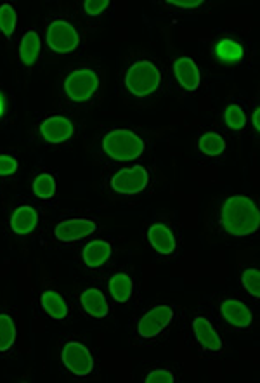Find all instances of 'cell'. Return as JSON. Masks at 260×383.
I'll return each mask as SVG.
<instances>
[{"instance_id":"cell-5","label":"cell","mask_w":260,"mask_h":383,"mask_svg":"<svg viewBox=\"0 0 260 383\" xmlns=\"http://www.w3.org/2000/svg\"><path fill=\"white\" fill-rule=\"evenodd\" d=\"M45 40H47L49 47L58 54H68V52L75 51L78 47V32L71 23L64 21V19H58L49 25L47 33H45Z\"/></svg>"},{"instance_id":"cell-14","label":"cell","mask_w":260,"mask_h":383,"mask_svg":"<svg viewBox=\"0 0 260 383\" xmlns=\"http://www.w3.org/2000/svg\"><path fill=\"white\" fill-rule=\"evenodd\" d=\"M194 336L200 342V345H203L205 349L213 352H219L222 349V340L217 335L215 328L212 326V323L206 321L205 318H196L193 321Z\"/></svg>"},{"instance_id":"cell-31","label":"cell","mask_w":260,"mask_h":383,"mask_svg":"<svg viewBox=\"0 0 260 383\" xmlns=\"http://www.w3.org/2000/svg\"><path fill=\"white\" fill-rule=\"evenodd\" d=\"M169 4L176 5V8H180V9H196L200 8L203 2L202 0H180V2H177V0H170Z\"/></svg>"},{"instance_id":"cell-21","label":"cell","mask_w":260,"mask_h":383,"mask_svg":"<svg viewBox=\"0 0 260 383\" xmlns=\"http://www.w3.org/2000/svg\"><path fill=\"white\" fill-rule=\"evenodd\" d=\"M40 303L45 312H47L52 319H56V321H61V319H64L68 316V305L59 293L49 290V292H45L44 295H42Z\"/></svg>"},{"instance_id":"cell-17","label":"cell","mask_w":260,"mask_h":383,"mask_svg":"<svg viewBox=\"0 0 260 383\" xmlns=\"http://www.w3.org/2000/svg\"><path fill=\"white\" fill-rule=\"evenodd\" d=\"M38 224V213L32 207H19L11 217V229L19 236L32 233Z\"/></svg>"},{"instance_id":"cell-20","label":"cell","mask_w":260,"mask_h":383,"mask_svg":"<svg viewBox=\"0 0 260 383\" xmlns=\"http://www.w3.org/2000/svg\"><path fill=\"white\" fill-rule=\"evenodd\" d=\"M38 54H40V37H38V33H25L21 45H19V59H21V62L26 66L35 65L38 59Z\"/></svg>"},{"instance_id":"cell-7","label":"cell","mask_w":260,"mask_h":383,"mask_svg":"<svg viewBox=\"0 0 260 383\" xmlns=\"http://www.w3.org/2000/svg\"><path fill=\"white\" fill-rule=\"evenodd\" d=\"M62 364L67 366L73 375L87 376L94 369V359L88 349L80 342H68L61 352Z\"/></svg>"},{"instance_id":"cell-15","label":"cell","mask_w":260,"mask_h":383,"mask_svg":"<svg viewBox=\"0 0 260 383\" xmlns=\"http://www.w3.org/2000/svg\"><path fill=\"white\" fill-rule=\"evenodd\" d=\"M110 257H111V245L108 243V241H103V240L91 241V243L84 248V252H82V259H84L85 266L92 267V269L104 266V264L110 260Z\"/></svg>"},{"instance_id":"cell-8","label":"cell","mask_w":260,"mask_h":383,"mask_svg":"<svg viewBox=\"0 0 260 383\" xmlns=\"http://www.w3.org/2000/svg\"><path fill=\"white\" fill-rule=\"evenodd\" d=\"M172 318V307L158 305L141 318L139 325H137V332H139V335L143 336V338H153V336L160 335V333L170 325Z\"/></svg>"},{"instance_id":"cell-13","label":"cell","mask_w":260,"mask_h":383,"mask_svg":"<svg viewBox=\"0 0 260 383\" xmlns=\"http://www.w3.org/2000/svg\"><path fill=\"white\" fill-rule=\"evenodd\" d=\"M147 240H150L151 246L161 255H170L176 250V237H174L172 231L163 224H153L147 229Z\"/></svg>"},{"instance_id":"cell-25","label":"cell","mask_w":260,"mask_h":383,"mask_svg":"<svg viewBox=\"0 0 260 383\" xmlns=\"http://www.w3.org/2000/svg\"><path fill=\"white\" fill-rule=\"evenodd\" d=\"M16 25H18V14L11 4L0 5V32L4 33L5 37H11L14 33Z\"/></svg>"},{"instance_id":"cell-28","label":"cell","mask_w":260,"mask_h":383,"mask_svg":"<svg viewBox=\"0 0 260 383\" xmlns=\"http://www.w3.org/2000/svg\"><path fill=\"white\" fill-rule=\"evenodd\" d=\"M174 375L169 369H154L146 376L147 383H174Z\"/></svg>"},{"instance_id":"cell-2","label":"cell","mask_w":260,"mask_h":383,"mask_svg":"<svg viewBox=\"0 0 260 383\" xmlns=\"http://www.w3.org/2000/svg\"><path fill=\"white\" fill-rule=\"evenodd\" d=\"M103 150L113 160L132 161L144 153V141L136 132L118 128L104 135Z\"/></svg>"},{"instance_id":"cell-6","label":"cell","mask_w":260,"mask_h":383,"mask_svg":"<svg viewBox=\"0 0 260 383\" xmlns=\"http://www.w3.org/2000/svg\"><path fill=\"white\" fill-rule=\"evenodd\" d=\"M147 181H150V176H147L146 168L136 165L132 168L118 170L111 179V187H113L115 193L137 194L146 189Z\"/></svg>"},{"instance_id":"cell-18","label":"cell","mask_w":260,"mask_h":383,"mask_svg":"<svg viewBox=\"0 0 260 383\" xmlns=\"http://www.w3.org/2000/svg\"><path fill=\"white\" fill-rule=\"evenodd\" d=\"M213 52H215L217 59L226 65H236L243 59L245 56V49L239 42L231 40V38H224V40H219L213 47Z\"/></svg>"},{"instance_id":"cell-10","label":"cell","mask_w":260,"mask_h":383,"mask_svg":"<svg viewBox=\"0 0 260 383\" xmlns=\"http://www.w3.org/2000/svg\"><path fill=\"white\" fill-rule=\"evenodd\" d=\"M95 231V224L92 220L87 219H70V220H62L56 226L54 234L59 241H77L82 237L91 236Z\"/></svg>"},{"instance_id":"cell-29","label":"cell","mask_w":260,"mask_h":383,"mask_svg":"<svg viewBox=\"0 0 260 383\" xmlns=\"http://www.w3.org/2000/svg\"><path fill=\"white\" fill-rule=\"evenodd\" d=\"M18 170V161L8 154H0V176H12Z\"/></svg>"},{"instance_id":"cell-16","label":"cell","mask_w":260,"mask_h":383,"mask_svg":"<svg viewBox=\"0 0 260 383\" xmlns=\"http://www.w3.org/2000/svg\"><path fill=\"white\" fill-rule=\"evenodd\" d=\"M80 303L84 307V310L92 318H106L108 316V302L106 297L95 288L85 290L80 295Z\"/></svg>"},{"instance_id":"cell-30","label":"cell","mask_w":260,"mask_h":383,"mask_svg":"<svg viewBox=\"0 0 260 383\" xmlns=\"http://www.w3.org/2000/svg\"><path fill=\"white\" fill-rule=\"evenodd\" d=\"M108 5H110V2H106V0H87V2H84V9L88 16H99Z\"/></svg>"},{"instance_id":"cell-19","label":"cell","mask_w":260,"mask_h":383,"mask_svg":"<svg viewBox=\"0 0 260 383\" xmlns=\"http://www.w3.org/2000/svg\"><path fill=\"white\" fill-rule=\"evenodd\" d=\"M108 288H110V293L111 297H113L115 302L125 303L128 299H130V295H132L134 292L132 277L125 272L115 274V276L110 279V283H108Z\"/></svg>"},{"instance_id":"cell-27","label":"cell","mask_w":260,"mask_h":383,"mask_svg":"<svg viewBox=\"0 0 260 383\" xmlns=\"http://www.w3.org/2000/svg\"><path fill=\"white\" fill-rule=\"evenodd\" d=\"M243 288L248 292L250 297L259 299L260 297V272L257 269H246L241 276Z\"/></svg>"},{"instance_id":"cell-22","label":"cell","mask_w":260,"mask_h":383,"mask_svg":"<svg viewBox=\"0 0 260 383\" xmlns=\"http://www.w3.org/2000/svg\"><path fill=\"white\" fill-rule=\"evenodd\" d=\"M198 148L203 154L206 156H219L226 150V141L222 139V135L215 134V132H206L200 137Z\"/></svg>"},{"instance_id":"cell-1","label":"cell","mask_w":260,"mask_h":383,"mask_svg":"<svg viewBox=\"0 0 260 383\" xmlns=\"http://www.w3.org/2000/svg\"><path fill=\"white\" fill-rule=\"evenodd\" d=\"M220 224L227 234L245 237L255 233L260 224V212L257 205L243 194L227 198L220 210Z\"/></svg>"},{"instance_id":"cell-3","label":"cell","mask_w":260,"mask_h":383,"mask_svg":"<svg viewBox=\"0 0 260 383\" xmlns=\"http://www.w3.org/2000/svg\"><path fill=\"white\" fill-rule=\"evenodd\" d=\"M161 84V73L151 61H137L125 75V87L136 97H147Z\"/></svg>"},{"instance_id":"cell-33","label":"cell","mask_w":260,"mask_h":383,"mask_svg":"<svg viewBox=\"0 0 260 383\" xmlns=\"http://www.w3.org/2000/svg\"><path fill=\"white\" fill-rule=\"evenodd\" d=\"M0 113H2V101H0Z\"/></svg>"},{"instance_id":"cell-12","label":"cell","mask_w":260,"mask_h":383,"mask_svg":"<svg viewBox=\"0 0 260 383\" xmlns=\"http://www.w3.org/2000/svg\"><path fill=\"white\" fill-rule=\"evenodd\" d=\"M174 75L186 91H196L200 87V69L191 58H179L174 62Z\"/></svg>"},{"instance_id":"cell-9","label":"cell","mask_w":260,"mask_h":383,"mask_svg":"<svg viewBox=\"0 0 260 383\" xmlns=\"http://www.w3.org/2000/svg\"><path fill=\"white\" fill-rule=\"evenodd\" d=\"M73 124L67 117H51L40 125V135L45 143H64L73 135Z\"/></svg>"},{"instance_id":"cell-23","label":"cell","mask_w":260,"mask_h":383,"mask_svg":"<svg viewBox=\"0 0 260 383\" xmlns=\"http://www.w3.org/2000/svg\"><path fill=\"white\" fill-rule=\"evenodd\" d=\"M16 325L11 316L0 314V352L9 351L14 345Z\"/></svg>"},{"instance_id":"cell-4","label":"cell","mask_w":260,"mask_h":383,"mask_svg":"<svg viewBox=\"0 0 260 383\" xmlns=\"http://www.w3.org/2000/svg\"><path fill=\"white\" fill-rule=\"evenodd\" d=\"M99 89V77L94 69L82 68L73 71L64 80V92L75 102L88 101Z\"/></svg>"},{"instance_id":"cell-11","label":"cell","mask_w":260,"mask_h":383,"mask_svg":"<svg viewBox=\"0 0 260 383\" xmlns=\"http://www.w3.org/2000/svg\"><path fill=\"white\" fill-rule=\"evenodd\" d=\"M220 312H222V318L226 319L229 325L236 326V328H248L252 325V312H250L248 307L243 302L235 299H227L226 302H222L220 305Z\"/></svg>"},{"instance_id":"cell-32","label":"cell","mask_w":260,"mask_h":383,"mask_svg":"<svg viewBox=\"0 0 260 383\" xmlns=\"http://www.w3.org/2000/svg\"><path fill=\"white\" fill-rule=\"evenodd\" d=\"M252 121H253V127H255V130H260V110L253 111Z\"/></svg>"},{"instance_id":"cell-26","label":"cell","mask_w":260,"mask_h":383,"mask_svg":"<svg viewBox=\"0 0 260 383\" xmlns=\"http://www.w3.org/2000/svg\"><path fill=\"white\" fill-rule=\"evenodd\" d=\"M224 121H226L227 127L233 128V130H241L246 125V115L239 106L229 104V106L226 108V111H224Z\"/></svg>"},{"instance_id":"cell-24","label":"cell","mask_w":260,"mask_h":383,"mask_svg":"<svg viewBox=\"0 0 260 383\" xmlns=\"http://www.w3.org/2000/svg\"><path fill=\"white\" fill-rule=\"evenodd\" d=\"M34 193L35 196L42 198V200H49L56 194V179L51 174H40L37 179L34 181Z\"/></svg>"}]
</instances>
